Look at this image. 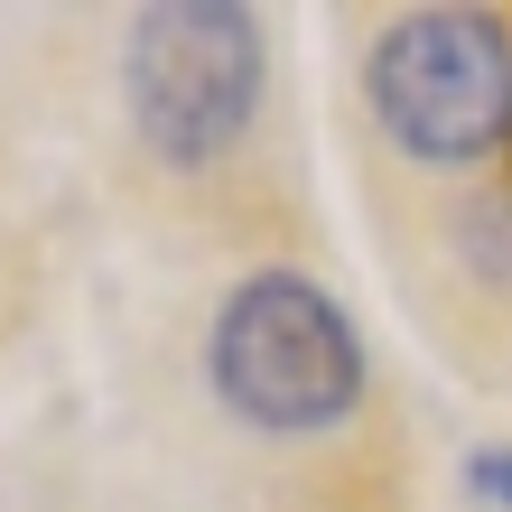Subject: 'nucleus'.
Returning a JSON list of instances; mask_svg holds the SVG:
<instances>
[{
	"label": "nucleus",
	"instance_id": "obj_1",
	"mask_svg": "<svg viewBox=\"0 0 512 512\" xmlns=\"http://www.w3.org/2000/svg\"><path fill=\"white\" fill-rule=\"evenodd\" d=\"M215 391L252 429H336L364 391V345L354 317L326 298L317 280H243L215 317Z\"/></svg>",
	"mask_w": 512,
	"mask_h": 512
},
{
	"label": "nucleus",
	"instance_id": "obj_2",
	"mask_svg": "<svg viewBox=\"0 0 512 512\" xmlns=\"http://www.w3.org/2000/svg\"><path fill=\"white\" fill-rule=\"evenodd\" d=\"M373 112L419 159H485L512 140V38L485 10H419L373 38Z\"/></svg>",
	"mask_w": 512,
	"mask_h": 512
},
{
	"label": "nucleus",
	"instance_id": "obj_3",
	"mask_svg": "<svg viewBox=\"0 0 512 512\" xmlns=\"http://www.w3.org/2000/svg\"><path fill=\"white\" fill-rule=\"evenodd\" d=\"M131 122L159 159L196 168L243 140L261 103V19L224 10V0H177V10H140L131 28Z\"/></svg>",
	"mask_w": 512,
	"mask_h": 512
},
{
	"label": "nucleus",
	"instance_id": "obj_4",
	"mask_svg": "<svg viewBox=\"0 0 512 512\" xmlns=\"http://www.w3.org/2000/svg\"><path fill=\"white\" fill-rule=\"evenodd\" d=\"M466 485L485 494V503H503V512H512V447H485V457H466Z\"/></svg>",
	"mask_w": 512,
	"mask_h": 512
}]
</instances>
